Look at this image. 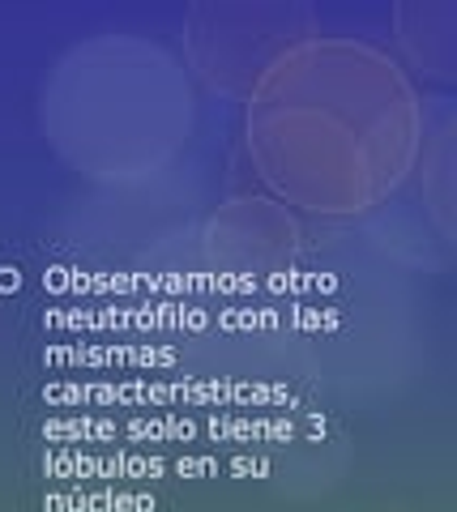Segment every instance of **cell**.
Returning <instances> with one entry per match:
<instances>
[{
    "instance_id": "1",
    "label": "cell",
    "mask_w": 457,
    "mask_h": 512,
    "mask_svg": "<svg viewBox=\"0 0 457 512\" xmlns=\"http://www.w3.org/2000/svg\"><path fill=\"white\" fill-rule=\"evenodd\" d=\"M248 150L282 197L317 214H359L415 154V94L364 43H299L261 77Z\"/></svg>"
}]
</instances>
